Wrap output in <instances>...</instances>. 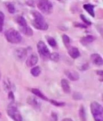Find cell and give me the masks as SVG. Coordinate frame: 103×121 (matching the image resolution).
Returning <instances> with one entry per match:
<instances>
[{
  "instance_id": "cell-16",
  "label": "cell",
  "mask_w": 103,
  "mask_h": 121,
  "mask_svg": "<svg viewBox=\"0 0 103 121\" xmlns=\"http://www.w3.org/2000/svg\"><path fill=\"white\" fill-rule=\"evenodd\" d=\"M78 116L80 121H87V116L85 108L83 106H81L78 110Z\"/></svg>"
},
{
  "instance_id": "cell-5",
  "label": "cell",
  "mask_w": 103,
  "mask_h": 121,
  "mask_svg": "<svg viewBox=\"0 0 103 121\" xmlns=\"http://www.w3.org/2000/svg\"><path fill=\"white\" fill-rule=\"evenodd\" d=\"M37 6L38 9L45 15H50L53 10L52 3L48 0H38Z\"/></svg>"
},
{
  "instance_id": "cell-32",
  "label": "cell",
  "mask_w": 103,
  "mask_h": 121,
  "mask_svg": "<svg viewBox=\"0 0 103 121\" xmlns=\"http://www.w3.org/2000/svg\"><path fill=\"white\" fill-rule=\"evenodd\" d=\"M27 4H28L29 6H32V7H33L34 3V1L33 0H29L27 2Z\"/></svg>"
},
{
  "instance_id": "cell-34",
  "label": "cell",
  "mask_w": 103,
  "mask_h": 121,
  "mask_svg": "<svg viewBox=\"0 0 103 121\" xmlns=\"http://www.w3.org/2000/svg\"><path fill=\"white\" fill-rule=\"evenodd\" d=\"M97 74L99 75H100V76H103V71H97Z\"/></svg>"
},
{
  "instance_id": "cell-22",
  "label": "cell",
  "mask_w": 103,
  "mask_h": 121,
  "mask_svg": "<svg viewBox=\"0 0 103 121\" xmlns=\"http://www.w3.org/2000/svg\"><path fill=\"white\" fill-rule=\"evenodd\" d=\"M62 40H63V43L66 48H68L70 47V38L67 35H64L62 36Z\"/></svg>"
},
{
  "instance_id": "cell-28",
  "label": "cell",
  "mask_w": 103,
  "mask_h": 121,
  "mask_svg": "<svg viewBox=\"0 0 103 121\" xmlns=\"http://www.w3.org/2000/svg\"><path fill=\"white\" fill-rule=\"evenodd\" d=\"M51 117L52 119L54 121H58V115L56 112H52L51 114Z\"/></svg>"
},
{
  "instance_id": "cell-31",
  "label": "cell",
  "mask_w": 103,
  "mask_h": 121,
  "mask_svg": "<svg viewBox=\"0 0 103 121\" xmlns=\"http://www.w3.org/2000/svg\"><path fill=\"white\" fill-rule=\"evenodd\" d=\"M75 27H81V28H86L87 26L85 25L84 24H79V23H77V24H74Z\"/></svg>"
},
{
  "instance_id": "cell-10",
  "label": "cell",
  "mask_w": 103,
  "mask_h": 121,
  "mask_svg": "<svg viewBox=\"0 0 103 121\" xmlns=\"http://www.w3.org/2000/svg\"><path fill=\"white\" fill-rule=\"evenodd\" d=\"M92 62L96 66H101L103 64V60L101 56L98 54H93L90 56Z\"/></svg>"
},
{
  "instance_id": "cell-8",
  "label": "cell",
  "mask_w": 103,
  "mask_h": 121,
  "mask_svg": "<svg viewBox=\"0 0 103 121\" xmlns=\"http://www.w3.org/2000/svg\"><path fill=\"white\" fill-rule=\"evenodd\" d=\"M27 103L28 104L36 110H39L40 108L41 104L38 99L34 96H29L27 98Z\"/></svg>"
},
{
  "instance_id": "cell-12",
  "label": "cell",
  "mask_w": 103,
  "mask_h": 121,
  "mask_svg": "<svg viewBox=\"0 0 103 121\" xmlns=\"http://www.w3.org/2000/svg\"><path fill=\"white\" fill-rule=\"evenodd\" d=\"M68 54L72 59H77L79 57L80 53L77 47H69L68 48Z\"/></svg>"
},
{
  "instance_id": "cell-26",
  "label": "cell",
  "mask_w": 103,
  "mask_h": 121,
  "mask_svg": "<svg viewBox=\"0 0 103 121\" xmlns=\"http://www.w3.org/2000/svg\"><path fill=\"white\" fill-rule=\"evenodd\" d=\"M47 42H48V43H49V45L52 47H56L57 45L56 41V40L54 39L53 37H49V38L47 39Z\"/></svg>"
},
{
  "instance_id": "cell-17",
  "label": "cell",
  "mask_w": 103,
  "mask_h": 121,
  "mask_svg": "<svg viewBox=\"0 0 103 121\" xmlns=\"http://www.w3.org/2000/svg\"><path fill=\"white\" fill-rule=\"evenodd\" d=\"M83 8L86 10V12L90 14L92 17L95 16V12H94V5L90 4H84L83 5Z\"/></svg>"
},
{
  "instance_id": "cell-3",
  "label": "cell",
  "mask_w": 103,
  "mask_h": 121,
  "mask_svg": "<svg viewBox=\"0 0 103 121\" xmlns=\"http://www.w3.org/2000/svg\"><path fill=\"white\" fill-rule=\"evenodd\" d=\"M5 37L7 41L11 43H18L22 40L21 35L13 28H10L6 31L5 33Z\"/></svg>"
},
{
  "instance_id": "cell-35",
  "label": "cell",
  "mask_w": 103,
  "mask_h": 121,
  "mask_svg": "<svg viewBox=\"0 0 103 121\" xmlns=\"http://www.w3.org/2000/svg\"><path fill=\"white\" fill-rule=\"evenodd\" d=\"M0 77H1V73H0Z\"/></svg>"
},
{
  "instance_id": "cell-19",
  "label": "cell",
  "mask_w": 103,
  "mask_h": 121,
  "mask_svg": "<svg viewBox=\"0 0 103 121\" xmlns=\"http://www.w3.org/2000/svg\"><path fill=\"white\" fill-rule=\"evenodd\" d=\"M30 72H31V75L33 77H38L40 74L41 70H40V68H39V66H34L31 68Z\"/></svg>"
},
{
  "instance_id": "cell-20",
  "label": "cell",
  "mask_w": 103,
  "mask_h": 121,
  "mask_svg": "<svg viewBox=\"0 0 103 121\" xmlns=\"http://www.w3.org/2000/svg\"><path fill=\"white\" fill-rule=\"evenodd\" d=\"M16 22L19 24L20 27H25L27 25V23L26 20L22 16H19L16 18Z\"/></svg>"
},
{
  "instance_id": "cell-33",
  "label": "cell",
  "mask_w": 103,
  "mask_h": 121,
  "mask_svg": "<svg viewBox=\"0 0 103 121\" xmlns=\"http://www.w3.org/2000/svg\"><path fill=\"white\" fill-rule=\"evenodd\" d=\"M62 121H73V120H72L71 118H69V117H66V118L63 119Z\"/></svg>"
},
{
  "instance_id": "cell-18",
  "label": "cell",
  "mask_w": 103,
  "mask_h": 121,
  "mask_svg": "<svg viewBox=\"0 0 103 121\" xmlns=\"http://www.w3.org/2000/svg\"><path fill=\"white\" fill-rule=\"evenodd\" d=\"M31 92H32V93H33L34 95H36V96L39 97V98L42 99L43 100H45V101H47V100H48V98H47V96H45L42 93L39 89H34H34H31Z\"/></svg>"
},
{
  "instance_id": "cell-25",
  "label": "cell",
  "mask_w": 103,
  "mask_h": 121,
  "mask_svg": "<svg viewBox=\"0 0 103 121\" xmlns=\"http://www.w3.org/2000/svg\"><path fill=\"white\" fill-rule=\"evenodd\" d=\"M4 22V15L3 12L0 11V32L3 31V25Z\"/></svg>"
},
{
  "instance_id": "cell-15",
  "label": "cell",
  "mask_w": 103,
  "mask_h": 121,
  "mask_svg": "<svg viewBox=\"0 0 103 121\" xmlns=\"http://www.w3.org/2000/svg\"><path fill=\"white\" fill-rule=\"evenodd\" d=\"M20 30L23 34L27 36H31L33 35V31L30 27L26 25L25 27H21Z\"/></svg>"
},
{
  "instance_id": "cell-9",
  "label": "cell",
  "mask_w": 103,
  "mask_h": 121,
  "mask_svg": "<svg viewBox=\"0 0 103 121\" xmlns=\"http://www.w3.org/2000/svg\"><path fill=\"white\" fill-rule=\"evenodd\" d=\"M38 61V56L35 54H33L31 56H30L27 59V61H26V65L28 67L34 66L37 64V63Z\"/></svg>"
},
{
  "instance_id": "cell-30",
  "label": "cell",
  "mask_w": 103,
  "mask_h": 121,
  "mask_svg": "<svg viewBox=\"0 0 103 121\" xmlns=\"http://www.w3.org/2000/svg\"><path fill=\"white\" fill-rule=\"evenodd\" d=\"M9 99H10L11 101H14V99H15V96H14L13 93L12 91L9 93Z\"/></svg>"
},
{
  "instance_id": "cell-27",
  "label": "cell",
  "mask_w": 103,
  "mask_h": 121,
  "mask_svg": "<svg viewBox=\"0 0 103 121\" xmlns=\"http://www.w3.org/2000/svg\"><path fill=\"white\" fill-rule=\"evenodd\" d=\"M80 17H81V19H82V20H83V21L84 22V24H86V25H91V22H90L89 21L88 19H87L84 16V15H81Z\"/></svg>"
},
{
  "instance_id": "cell-2",
  "label": "cell",
  "mask_w": 103,
  "mask_h": 121,
  "mask_svg": "<svg viewBox=\"0 0 103 121\" xmlns=\"http://www.w3.org/2000/svg\"><path fill=\"white\" fill-rule=\"evenodd\" d=\"M94 121H103V108L99 103L94 101L90 106Z\"/></svg>"
},
{
  "instance_id": "cell-4",
  "label": "cell",
  "mask_w": 103,
  "mask_h": 121,
  "mask_svg": "<svg viewBox=\"0 0 103 121\" xmlns=\"http://www.w3.org/2000/svg\"><path fill=\"white\" fill-rule=\"evenodd\" d=\"M7 113L13 121H23L22 116L20 111L13 104H11L7 107Z\"/></svg>"
},
{
  "instance_id": "cell-29",
  "label": "cell",
  "mask_w": 103,
  "mask_h": 121,
  "mask_svg": "<svg viewBox=\"0 0 103 121\" xmlns=\"http://www.w3.org/2000/svg\"><path fill=\"white\" fill-rule=\"evenodd\" d=\"M73 98H74V99H76V100L81 99L82 98V96L80 93H74V95H73Z\"/></svg>"
},
{
  "instance_id": "cell-24",
  "label": "cell",
  "mask_w": 103,
  "mask_h": 121,
  "mask_svg": "<svg viewBox=\"0 0 103 121\" xmlns=\"http://www.w3.org/2000/svg\"><path fill=\"white\" fill-rule=\"evenodd\" d=\"M50 102L52 105H54L56 107H63L65 105V103H63V102H59V101H57L53 99H51Z\"/></svg>"
},
{
  "instance_id": "cell-1",
  "label": "cell",
  "mask_w": 103,
  "mask_h": 121,
  "mask_svg": "<svg viewBox=\"0 0 103 121\" xmlns=\"http://www.w3.org/2000/svg\"><path fill=\"white\" fill-rule=\"evenodd\" d=\"M31 14L34 18L32 22L34 27L40 30H47L48 28V25L45 21L43 16L37 11H33Z\"/></svg>"
},
{
  "instance_id": "cell-23",
  "label": "cell",
  "mask_w": 103,
  "mask_h": 121,
  "mask_svg": "<svg viewBox=\"0 0 103 121\" xmlns=\"http://www.w3.org/2000/svg\"><path fill=\"white\" fill-rule=\"evenodd\" d=\"M6 7H7V10L10 13H14L15 12V6L13 4L11 3H6Z\"/></svg>"
},
{
  "instance_id": "cell-13",
  "label": "cell",
  "mask_w": 103,
  "mask_h": 121,
  "mask_svg": "<svg viewBox=\"0 0 103 121\" xmlns=\"http://www.w3.org/2000/svg\"><path fill=\"white\" fill-rule=\"evenodd\" d=\"M94 40H95V37L94 36L91 35H87L82 37L80 40V42L83 45H87L90 43L93 42Z\"/></svg>"
},
{
  "instance_id": "cell-6",
  "label": "cell",
  "mask_w": 103,
  "mask_h": 121,
  "mask_svg": "<svg viewBox=\"0 0 103 121\" xmlns=\"http://www.w3.org/2000/svg\"><path fill=\"white\" fill-rule=\"evenodd\" d=\"M38 52L40 57L44 60H47L49 58L50 55V52L48 47L43 41H39L37 45Z\"/></svg>"
},
{
  "instance_id": "cell-11",
  "label": "cell",
  "mask_w": 103,
  "mask_h": 121,
  "mask_svg": "<svg viewBox=\"0 0 103 121\" xmlns=\"http://www.w3.org/2000/svg\"><path fill=\"white\" fill-rule=\"evenodd\" d=\"M66 75L67 76L69 80L71 81H77L80 78L79 74L76 72V71H72V70H67L65 71Z\"/></svg>"
},
{
  "instance_id": "cell-14",
  "label": "cell",
  "mask_w": 103,
  "mask_h": 121,
  "mask_svg": "<svg viewBox=\"0 0 103 121\" xmlns=\"http://www.w3.org/2000/svg\"><path fill=\"white\" fill-rule=\"evenodd\" d=\"M61 85L63 92L66 93H69L71 92V87L69 84V82L67 80L62 79L61 81Z\"/></svg>"
},
{
  "instance_id": "cell-21",
  "label": "cell",
  "mask_w": 103,
  "mask_h": 121,
  "mask_svg": "<svg viewBox=\"0 0 103 121\" xmlns=\"http://www.w3.org/2000/svg\"><path fill=\"white\" fill-rule=\"evenodd\" d=\"M49 58H50L52 61H55V62H57L59 60V59H60V56H59V54L57 52H52V53H50Z\"/></svg>"
},
{
  "instance_id": "cell-7",
  "label": "cell",
  "mask_w": 103,
  "mask_h": 121,
  "mask_svg": "<svg viewBox=\"0 0 103 121\" xmlns=\"http://www.w3.org/2000/svg\"><path fill=\"white\" fill-rule=\"evenodd\" d=\"M27 50L25 48H19L15 49V52H14V55H15L17 60H19V61H22L26 59V56H27Z\"/></svg>"
},
{
  "instance_id": "cell-37",
  "label": "cell",
  "mask_w": 103,
  "mask_h": 121,
  "mask_svg": "<svg viewBox=\"0 0 103 121\" xmlns=\"http://www.w3.org/2000/svg\"><path fill=\"white\" fill-rule=\"evenodd\" d=\"M0 114H1V113H0Z\"/></svg>"
},
{
  "instance_id": "cell-36",
  "label": "cell",
  "mask_w": 103,
  "mask_h": 121,
  "mask_svg": "<svg viewBox=\"0 0 103 121\" xmlns=\"http://www.w3.org/2000/svg\"><path fill=\"white\" fill-rule=\"evenodd\" d=\"M59 1H60V0H59Z\"/></svg>"
}]
</instances>
